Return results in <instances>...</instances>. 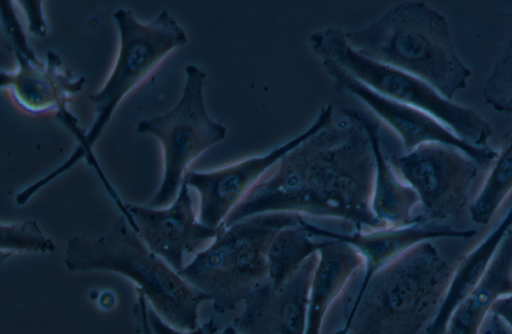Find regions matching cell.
<instances>
[{
  "label": "cell",
  "mask_w": 512,
  "mask_h": 334,
  "mask_svg": "<svg viewBox=\"0 0 512 334\" xmlns=\"http://www.w3.org/2000/svg\"><path fill=\"white\" fill-rule=\"evenodd\" d=\"M322 66L329 75L338 93H349L361 99L379 117L386 121L400 136L405 152L417 146L438 142L454 146L473 160L481 168H487L497 158V150L477 147L462 139L430 114L408 104L393 100L369 88L335 61L321 57Z\"/></svg>",
  "instance_id": "11"
},
{
  "label": "cell",
  "mask_w": 512,
  "mask_h": 334,
  "mask_svg": "<svg viewBox=\"0 0 512 334\" xmlns=\"http://www.w3.org/2000/svg\"><path fill=\"white\" fill-rule=\"evenodd\" d=\"M113 18L120 34L119 53L103 88L89 99L96 114L85 142L92 148L122 98L145 79L173 49L187 43L184 29L165 10L147 24L130 10L118 9Z\"/></svg>",
  "instance_id": "8"
},
{
  "label": "cell",
  "mask_w": 512,
  "mask_h": 334,
  "mask_svg": "<svg viewBox=\"0 0 512 334\" xmlns=\"http://www.w3.org/2000/svg\"><path fill=\"white\" fill-rule=\"evenodd\" d=\"M63 261L70 271L105 270L128 277L149 306L180 330L197 328L199 307L210 301L154 254L123 215L102 236L70 238Z\"/></svg>",
  "instance_id": "4"
},
{
  "label": "cell",
  "mask_w": 512,
  "mask_h": 334,
  "mask_svg": "<svg viewBox=\"0 0 512 334\" xmlns=\"http://www.w3.org/2000/svg\"><path fill=\"white\" fill-rule=\"evenodd\" d=\"M184 70L186 80L178 103L170 111L137 124L138 134L154 135L163 149L162 183L149 202L151 208L174 201L189 164L226 135V127L212 120L206 111L203 99L206 74L192 64Z\"/></svg>",
  "instance_id": "7"
},
{
  "label": "cell",
  "mask_w": 512,
  "mask_h": 334,
  "mask_svg": "<svg viewBox=\"0 0 512 334\" xmlns=\"http://www.w3.org/2000/svg\"><path fill=\"white\" fill-rule=\"evenodd\" d=\"M362 266L359 252L346 242L328 240L318 251L309 289L305 334H321L328 310Z\"/></svg>",
  "instance_id": "16"
},
{
  "label": "cell",
  "mask_w": 512,
  "mask_h": 334,
  "mask_svg": "<svg viewBox=\"0 0 512 334\" xmlns=\"http://www.w3.org/2000/svg\"><path fill=\"white\" fill-rule=\"evenodd\" d=\"M303 221L297 213L268 212L219 227L211 244L177 273L209 297L216 313L230 312L269 281L267 251L274 236Z\"/></svg>",
  "instance_id": "5"
},
{
  "label": "cell",
  "mask_w": 512,
  "mask_h": 334,
  "mask_svg": "<svg viewBox=\"0 0 512 334\" xmlns=\"http://www.w3.org/2000/svg\"><path fill=\"white\" fill-rule=\"evenodd\" d=\"M512 293V226L475 288L453 312L443 334H479L494 303Z\"/></svg>",
  "instance_id": "17"
},
{
  "label": "cell",
  "mask_w": 512,
  "mask_h": 334,
  "mask_svg": "<svg viewBox=\"0 0 512 334\" xmlns=\"http://www.w3.org/2000/svg\"><path fill=\"white\" fill-rule=\"evenodd\" d=\"M232 326L241 334H292L278 318L251 297L244 301L243 310Z\"/></svg>",
  "instance_id": "23"
},
{
  "label": "cell",
  "mask_w": 512,
  "mask_h": 334,
  "mask_svg": "<svg viewBox=\"0 0 512 334\" xmlns=\"http://www.w3.org/2000/svg\"><path fill=\"white\" fill-rule=\"evenodd\" d=\"M334 334H344V333H342L341 330H338Z\"/></svg>",
  "instance_id": "30"
},
{
  "label": "cell",
  "mask_w": 512,
  "mask_h": 334,
  "mask_svg": "<svg viewBox=\"0 0 512 334\" xmlns=\"http://www.w3.org/2000/svg\"><path fill=\"white\" fill-rule=\"evenodd\" d=\"M491 314L501 319L512 330V293L498 299L492 306Z\"/></svg>",
  "instance_id": "28"
},
{
  "label": "cell",
  "mask_w": 512,
  "mask_h": 334,
  "mask_svg": "<svg viewBox=\"0 0 512 334\" xmlns=\"http://www.w3.org/2000/svg\"><path fill=\"white\" fill-rule=\"evenodd\" d=\"M512 226V206L498 225L453 270L445 297L424 334H443L459 304L475 288L489 267L501 241Z\"/></svg>",
  "instance_id": "18"
},
{
  "label": "cell",
  "mask_w": 512,
  "mask_h": 334,
  "mask_svg": "<svg viewBox=\"0 0 512 334\" xmlns=\"http://www.w3.org/2000/svg\"><path fill=\"white\" fill-rule=\"evenodd\" d=\"M138 235L173 270L184 267V255L215 238L218 229L202 224L193 211L189 187L182 182L176 198L165 209L127 205Z\"/></svg>",
  "instance_id": "12"
},
{
  "label": "cell",
  "mask_w": 512,
  "mask_h": 334,
  "mask_svg": "<svg viewBox=\"0 0 512 334\" xmlns=\"http://www.w3.org/2000/svg\"><path fill=\"white\" fill-rule=\"evenodd\" d=\"M148 320L153 334H219L214 316L195 329L180 330L164 321L148 304Z\"/></svg>",
  "instance_id": "25"
},
{
  "label": "cell",
  "mask_w": 512,
  "mask_h": 334,
  "mask_svg": "<svg viewBox=\"0 0 512 334\" xmlns=\"http://www.w3.org/2000/svg\"><path fill=\"white\" fill-rule=\"evenodd\" d=\"M393 169L418 195L427 221H444L461 215L480 165L460 149L428 142L403 154L387 157Z\"/></svg>",
  "instance_id": "9"
},
{
  "label": "cell",
  "mask_w": 512,
  "mask_h": 334,
  "mask_svg": "<svg viewBox=\"0 0 512 334\" xmlns=\"http://www.w3.org/2000/svg\"><path fill=\"white\" fill-rule=\"evenodd\" d=\"M412 224L402 227H385L370 231H354L351 234L336 232L304 221L302 227L320 239L343 241L353 246L363 259L364 275L359 286L363 287L371 277L415 245L437 238L467 240L476 235L474 229H454L449 225L427 221L421 215Z\"/></svg>",
  "instance_id": "13"
},
{
  "label": "cell",
  "mask_w": 512,
  "mask_h": 334,
  "mask_svg": "<svg viewBox=\"0 0 512 334\" xmlns=\"http://www.w3.org/2000/svg\"><path fill=\"white\" fill-rule=\"evenodd\" d=\"M302 223L280 230L268 247V279L275 289L281 287L308 258L317 254L328 241L327 239H316L310 235L302 227Z\"/></svg>",
  "instance_id": "19"
},
{
  "label": "cell",
  "mask_w": 512,
  "mask_h": 334,
  "mask_svg": "<svg viewBox=\"0 0 512 334\" xmlns=\"http://www.w3.org/2000/svg\"><path fill=\"white\" fill-rule=\"evenodd\" d=\"M137 299L133 307L136 334H153L148 320V302L141 290L136 288Z\"/></svg>",
  "instance_id": "27"
},
{
  "label": "cell",
  "mask_w": 512,
  "mask_h": 334,
  "mask_svg": "<svg viewBox=\"0 0 512 334\" xmlns=\"http://www.w3.org/2000/svg\"><path fill=\"white\" fill-rule=\"evenodd\" d=\"M19 4L26 13L29 32L39 38L45 37L47 26L42 14V1L22 0Z\"/></svg>",
  "instance_id": "26"
},
{
  "label": "cell",
  "mask_w": 512,
  "mask_h": 334,
  "mask_svg": "<svg viewBox=\"0 0 512 334\" xmlns=\"http://www.w3.org/2000/svg\"><path fill=\"white\" fill-rule=\"evenodd\" d=\"M345 38L359 54L426 82L449 100L471 76L456 53L447 19L422 1L394 5L365 27L345 32Z\"/></svg>",
  "instance_id": "3"
},
{
  "label": "cell",
  "mask_w": 512,
  "mask_h": 334,
  "mask_svg": "<svg viewBox=\"0 0 512 334\" xmlns=\"http://www.w3.org/2000/svg\"><path fill=\"white\" fill-rule=\"evenodd\" d=\"M18 70L1 71L0 86L8 88L16 104L25 112L38 115L58 111L70 101L69 95L83 89L85 77L74 79L70 70L60 71L61 57L53 51L46 55V66L40 67L20 53H14Z\"/></svg>",
  "instance_id": "14"
},
{
  "label": "cell",
  "mask_w": 512,
  "mask_h": 334,
  "mask_svg": "<svg viewBox=\"0 0 512 334\" xmlns=\"http://www.w3.org/2000/svg\"><path fill=\"white\" fill-rule=\"evenodd\" d=\"M484 101L500 113H512V16L504 46L487 76L483 90Z\"/></svg>",
  "instance_id": "21"
},
{
  "label": "cell",
  "mask_w": 512,
  "mask_h": 334,
  "mask_svg": "<svg viewBox=\"0 0 512 334\" xmlns=\"http://www.w3.org/2000/svg\"><path fill=\"white\" fill-rule=\"evenodd\" d=\"M342 113L361 124L372 145L375 170L371 210L374 217L386 227H402L417 221L419 217H413L412 211L419 203L418 195L398 178L385 156L378 122L355 108H343Z\"/></svg>",
  "instance_id": "15"
},
{
  "label": "cell",
  "mask_w": 512,
  "mask_h": 334,
  "mask_svg": "<svg viewBox=\"0 0 512 334\" xmlns=\"http://www.w3.org/2000/svg\"><path fill=\"white\" fill-rule=\"evenodd\" d=\"M332 123L286 153L220 227L256 214L291 212L338 218L356 231L385 228L371 210L375 163L367 132L349 116Z\"/></svg>",
  "instance_id": "1"
},
{
  "label": "cell",
  "mask_w": 512,
  "mask_h": 334,
  "mask_svg": "<svg viewBox=\"0 0 512 334\" xmlns=\"http://www.w3.org/2000/svg\"><path fill=\"white\" fill-rule=\"evenodd\" d=\"M453 274L430 241L376 272L344 310V334H419L434 319Z\"/></svg>",
  "instance_id": "2"
},
{
  "label": "cell",
  "mask_w": 512,
  "mask_h": 334,
  "mask_svg": "<svg viewBox=\"0 0 512 334\" xmlns=\"http://www.w3.org/2000/svg\"><path fill=\"white\" fill-rule=\"evenodd\" d=\"M311 50L319 58L335 61L354 78L393 100L420 109L477 147H486L492 125L477 111L445 98L426 82L389 65L356 52L338 28L315 31L308 38Z\"/></svg>",
  "instance_id": "6"
},
{
  "label": "cell",
  "mask_w": 512,
  "mask_h": 334,
  "mask_svg": "<svg viewBox=\"0 0 512 334\" xmlns=\"http://www.w3.org/2000/svg\"><path fill=\"white\" fill-rule=\"evenodd\" d=\"M489 334H512V330L497 316L491 315L489 329L487 331Z\"/></svg>",
  "instance_id": "29"
},
{
  "label": "cell",
  "mask_w": 512,
  "mask_h": 334,
  "mask_svg": "<svg viewBox=\"0 0 512 334\" xmlns=\"http://www.w3.org/2000/svg\"><path fill=\"white\" fill-rule=\"evenodd\" d=\"M2 20V42L5 48L14 53H20L33 64L43 67L35 52L29 47L24 31L15 14L12 1L3 0L0 2Z\"/></svg>",
  "instance_id": "24"
},
{
  "label": "cell",
  "mask_w": 512,
  "mask_h": 334,
  "mask_svg": "<svg viewBox=\"0 0 512 334\" xmlns=\"http://www.w3.org/2000/svg\"><path fill=\"white\" fill-rule=\"evenodd\" d=\"M333 105L322 107L315 122L303 133L268 153L206 172L187 171L183 181L200 198L198 220L218 229L228 214L258 181L290 150L333 122Z\"/></svg>",
  "instance_id": "10"
},
{
  "label": "cell",
  "mask_w": 512,
  "mask_h": 334,
  "mask_svg": "<svg viewBox=\"0 0 512 334\" xmlns=\"http://www.w3.org/2000/svg\"><path fill=\"white\" fill-rule=\"evenodd\" d=\"M1 256L14 252L48 253L56 249L54 242L40 229L36 221L4 224L0 226Z\"/></svg>",
  "instance_id": "22"
},
{
  "label": "cell",
  "mask_w": 512,
  "mask_h": 334,
  "mask_svg": "<svg viewBox=\"0 0 512 334\" xmlns=\"http://www.w3.org/2000/svg\"><path fill=\"white\" fill-rule=\"evenodd\" d=\"M512 191V125L500 138L497 158L474 201L468 207L471 220L487 225Z\"/></svg>",
  "instance_id": "20"
}]
</instances>
